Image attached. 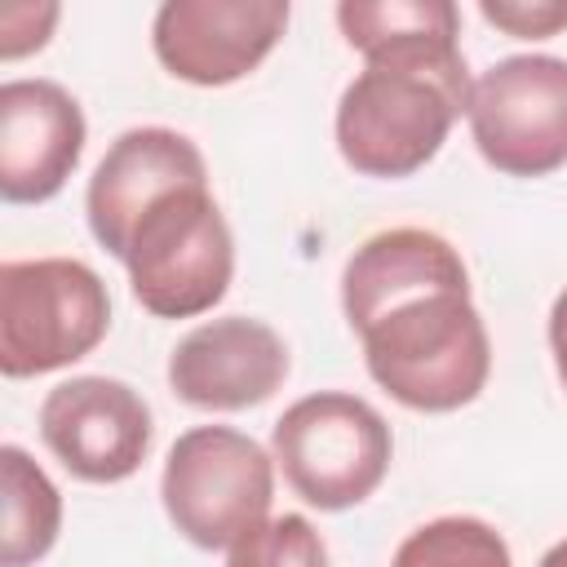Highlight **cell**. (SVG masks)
Here are the masks:
<instances>
[{"label":"cell","instance_id":"2e32d148","mask_svg":"<svg viewBox=\"0 0 567 567\" xmlns=\"http://www.w3.org/2000/svg\"><path fill=\"white\" fill-rule=\"evenodd\" d=\"M478 13L518 40H549L567 27V0H478Z\"/></svg>","mask_w":567,"mask_h":567},{"label":"cell","instance_id":"8992f818","mask_svg":"<svg viewBox=\"0 0 567 567\" xmlns=\"http://www.w3.org/2000/svg\"><path fill=\"white\" fill-rule=\"evenodd\" d=\"M164 514L195 549H230L266 523L275 501V456L230 425L177 434L159 478Z\"/></svg>","mask_w":567,"mask_h":567},{"label":"cell","instance_id":"4fadbf2b","mask_svg":"<svg viewBox=\"0 0 567 567\" xmlns=\"http://www.w3.org/2000/svg\"><path fill=\"white\" fill-rule=\"evenodd\" d=\"M0 487H4L0 563L31 567L53 549V540L62 532V492L18 443L0 447Z\"/></svg>","mask_w":567,"mask_h":567},{"label":"cell","instance_id":"7a4b0ae2","mask_svg":"<svg viewBox=\"0 0 567 567\" xmlns=\"http://www.w3.org/2000/svg\"><path fill=\"white\" fill-rule=\"evenodd\" d=\"M337 27L363 71L337 102V151L363 177H412L470 111V66L452 0H341Z\"/></svg>","mask_w":567,"mask_h":567},{"label":"cell","instance_id":"9a60e30c","mask_svg":"<svg viewBox=\"0 0 567 567\" xmlns=\"http://www.w3.org/2000/svg\"><path fill=\"white\" fill-rule=\"evenodd\" d=\"M226 567H328V549L306 514H279L244 532L230 545Z\"/></svg>","mask_w":567,"mask_h":567},{"label":"cell","instance_id":"8fae6325","mask_svg":"<svg viewBox=\"0 0 567 567\" xmlns=\"http://www.w3.org/2000/svg\"><path fill=\"white\" fill-rule=\"evenodd\" d=\"M84 111L58 80L0 84V195L9 204L53 199L84 155Z\"/></svg>","mask_w":567,"mask_h":567},{"label":"cell","instance_id":"5bb4252c","mask_svg":"<svg viewBox=\"0 0 567 567\" xmlns=\"http://www.w3.org/2000/svg\"><path fill=\"white\" fill-rule=\"evenodd\" d=\"M390 567H514L505 536L470 514H447L408 532Z\"/></svg>","mask_w":567,"mask_h":567},{"label":"cell","instance_id":"ba28073f","mask_svg":"<svg viewBox=\"0 0 567 567\" xmlns=\"http://www.w3.org/2000/svg\"><path fill=\"white\" fill-rule=\"evenodd\" d=\"M44 447L80 483H124L151 456V408L115 377H71L40 403Z\"/></svg>","mask_w":567,"mask_h":567},{"label":"cell","instance_id":"d6986e66","mask_svg":"<svg viewBox=\"0 0 567 567\" xmlns=\"http://www.w3.org/2000/svg\"><path fill=\"white\" fill-rule=\"evenodd\" d=\"M536 567H567V540H558V545H549V549H545V558H540Z\"/></svg>","mask_w":567,"mask_h":567},{"label":"cell","instance_id":"6da1fadb","mask_svg":"<svg viewBox=\"0 0 567 567\" xmlns=\"http://www.w3.org/2000/svg\"><path fill=\"white\" fill-rule=\"evenodd\" d=\"M341 310L368 377L394 403L456 412L483 394L492 341L470 297V270L443 235L394 226L363 239L341 270Z\"/></svg>","mask_w":567,"mask_h":567},{"label":"cell","instance_id":"5b68a950","mask_svg":"<svg viewBox=\"0 0 567 567\" xmlns=\"http://www.w3.org/2000/svg\"><path fill=\"white\" fill-rule=\"evenodd\" d=\"M111 328L102 275L75 257L0 266V372L22 381L58 372L97 350Z\"/></svg>","mask_w":567,"mask_h":567},{"label":"cell","instance_id":"3957f363","mask_svg":"<svg viewBox=\"0 0 567 567\" xmlns=\"http://www.w3.org/2000/svg\"><path fill=\"white\" fill-rule=\"evenodd\" d=\"M115 261H124L137 306L155 319H195L213 310L235 275V239L208 182L155 195L133 217Z\"/></svg>","mask_w":567,"mask_h":567},{"label":"cell","instance_id":"277c9868","mask_svg":"<svg viewBox=\"0 0 567 567\" xmlns=\"http://www.w3.org/2000/svg\"><path fill=\"white\" fill-rule=\"evenodd\" d=\"M270 456L288 487L315 509L363 505L390 474L394 439L385 416L346 390H319L284 408L270 430Z\"/></svg>","mask_w":567,"mask_h":567},{"label":"cell","instance_id":"52a82bcc","mask_svg":"<svg viewBox=\"0 0 567 567\" xmlns=\"http://www.w3.org/2000/svg\"><path fill=\"white\" fill-rule=\"evenodd\" d=\"M478 155L505 177H545L567 164V58L514 53L492 62L470 93Z\"/></svg>","mask_w":567,"mask_h":567},{"label":"cell","instance_id":"ac0fdd59","mask_svg":"<svg viewBox=\"0 0 567 567\" xmlns=\"http://www.w3.org/2000/svg\"><path fill=\"white\" fill-rule=\"evenodd\" d=\"M549 350H554L558 381H563V390H567V288L554 297V310H549Z\"/></svg>","mask_w":567,"mask_h":567},{"label":"cell","instance_id":"30bf717a","mask_svg":"<svg viewBox=\"0 0 567 567\" xmlns=\"http://www.w3.org/2000/svg\"><path fill=\"white\" fill-rule=\"evenodd\" d=\"M288 377L284 337L248 315L190 328L168 354V385L199 412H244L266 403Z\"/></svg>","mask_w":567,"mask_h":567},{"label":"cell","instance_id":"7c38bea8","mask_svg":"<svg viewBox=\"0 0 567 567\" xmlns=\"http://www.w3.org/2000/svg\"><path fill=\"white\" fill-rule=\"evenodd\" d=\"M186 182H208V164L186 133L164 128V124H142V128L120 133L106 146V155L97 159L89 190H84V213H89L93 239L111 257H120L133 217L155 195L186 186Z\"/></svg>","mask_w":567,"mask_h":567},{"label":"cell","instance_id":"9c48e42d","mask_svg":"<svg viewBox=\"0 0 567 567\" xmlns=\"http://www.w3.org/2000/svg\"><path fill=\"white\" fill-rule=\"evenodd\" d=\"M288 13V0H168L151 22V49L168 75L221 89L270 58Z\"/></svg>","mask_w":567,"mask_h":567},{"label":"cell","instance_id":"e0dca14e","mask_svg":"<svg viewBox=\"0 0 567 567\" xmlns=\"http://www.w3.org/2000/svg\"><path fill=\"white\" fill-rule=\"evenodd\" d=\"M53 22H58V4H4L0 9V58L13 62L31 49H44Z\"/></svg>","mask_w":567,"mask_h":567}]
</instances>
